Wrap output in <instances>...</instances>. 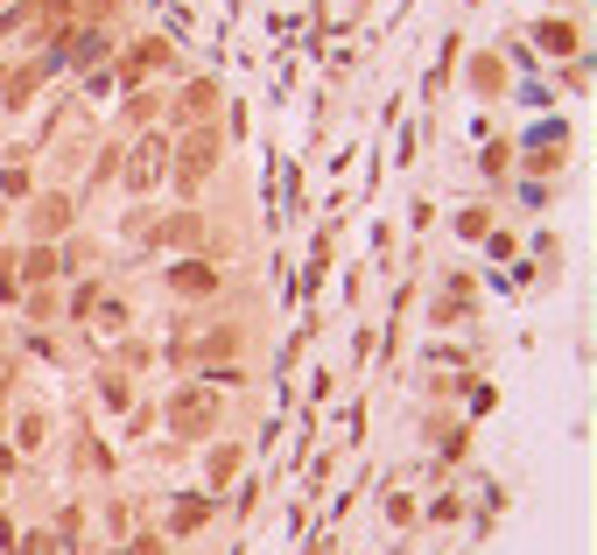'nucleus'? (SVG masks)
<instances>
[{
  "label": "nucleus",
  "mask_w": 597,
  "mask_h": 555,
  "mask_svg": "<svg viewBox=\"0 0 597 555\" xmlns=\"http://www.w3.org/2000/svg\"><path fill=\"white\" fill-rule=\"evenodd\" d=\"M211 289H218V267H211V260H183V267H169V296L204 302Z\"/></svg>",
  "instance_id": "1"
},
{
  "label": "nucleus",
  "mask_w": 597,
  "mask_h": 555,
  "mask_svg": "<svg viewBox=\"0 0 597 555\" xmlns=\"http://www.w3.org/2000/svg\"><path fill=\"white\" fill-rule=\"evenodd\" d=\"M211 162H218V134H190V141L177 148V177L183 183H204Z\"/></svg>",
  "instance_id": "2"
},
{
  "label": "nucleus",
  "mask_w": 597,
  "mask_h": 555,
  "mask_svg": "<svg viewBox=\"0 0 597 555\" xmlns=\"http://www.w3.org/2000/svg\"><path fill=\"white\" fill-rule=\"evenodd\" d=\"M156 177H162V141H141L134 169H127V190H156Z\"/></svg>",
  "instance_id": "3"
},
{
  "label": "nucleus",
  "mask_w": 597,
  "mask_h": 555,
  "mask_svg": "<svg viewBox=\"0 0 597 555\" xmlns=\"http://www.w3.org/2000/svg\"><path fill=\"white\" fill-rule=\"evenodd\" d=\"M169 429H177V436L211 429V401H198V394H190V401H169Z\"/></svg>",
  "instance_id": "4"
},
{
  "label": "nucleus",
  "mask_w": 597,
  "mask_h": 555,
  "mask_svg": "<svg viewBox=\"0 0 597 555\" xmlns=\"http://www.w3.org/2000/svg\"><path fill=\"white\" fill-rule=\"evenodd\" d=\"M64 225H71V198H43V204H35V233H43V239H56Z\"/></svg>",
  "instance_id": "5"
},
{
  "label": "nucleus",
  "mask_w": 597,
  "mask_h": 555,
  "mask_svg": "<svg viewBox=\"0 0 597 555\" xmlns=\"http://www.w3.org/2000/svg\"><path fill=\"white\" fill-rule=\"evenodd\" d=\"M211 521V500H183L177 513H169V527H177V534H190V527H204Z\"/></svg>",
  "instance_id": "6"
},
{
  "label": "nucleus",
  "mask_w": 597,
  "mask_h": 555,
  "mask_svg": "<svg viewBox=\"0 0 597 555\" xmlns=\"http://www.w3.org/2000/svg\"><path fill=\"white\" fill-rule=\"evenodd\" d=\"M198 225H204L198 212H177V218H169V239H177V246H190V239H198Z\"/></svg>",
  "instance_id": "7"
},
{
  "label": "nucleus",
  "mask_w": 597,
  "mask_h": 555,
  "mask_svg": "<svg viewBox=\"0 0 597 555\" xmlns=\"http://www.w3.org/2000/svg\"><path fill=\"white\" fill-rule=\"evenodd\" d=\"M233 344H239V331H225V323H218V331H204V352H211V359L233 352Z\"/></svg>",
  "instance_id": "8"
},
{
  "label": "nucleus",
  "mask_w": 597,
  "mask_h": 555,
  "mask_svg": "<svg viewBox=\"0 0 597 555\" xmlns=\"http://www.w3.org/2000/svg\"><path fill=\"white\" fill-rule=\"evenodd\" d=\"M56 267H64V260H56V254H50V246H43V254H35V260H29V281H50V275H56Z\"/></svg>",
  "instance_id": "9"
}]
</instances>
